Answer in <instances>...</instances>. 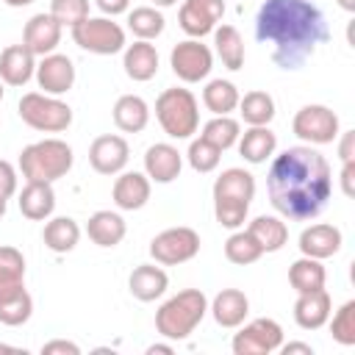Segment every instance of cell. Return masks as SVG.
I'll return each instance as SVG.
<instances>
[{"mask_svg":"<svg viewBox=\"0 0 355 355\" xmlns=\"http://www.w3.org/2000/svg\"><path fill=\"white\" fill-rule=\"evenodd\" d=\"M266 191L275 211L286 219H313L324 211L333 191L327 158L311 144H297L272 158Z\"/></svg>","mask_w":355,"mask_h":355,"instance_id":"1","label":"cell"},{"mask_svg":"<svg viewBox=\"0 0 355 355\" xmlns=\"http://www.w3.org/2000/svg\"><path fill=\"white\" fill-rule=\"evenodd\" d=\"M258 42L272 44L280 69H300L330 39L322 8L311 0H266L255 17Z\"/></svg>","mask_w":355,"mask_h":355,"instance_id":"2","label":"cell"},{"mask_svg":"<svg viewBox=\"0 0 355 355\" xmlns=\"http://www.w3.org/2000/svg\"><path fill=\"white\" fill-rule=\"evenodd\" d=\"M208 313V297L200 288H183L155 311V330L169 341H183Z\"/></svg>","mask_w":355,"mask_h":355,"instance_id":"3","label":"cell"},{"mask_svg":"<svg viewBox=\"0 0 355 355\" xmlns=\"http://www.w3.org/2000/svg\"><path fill=\"white\" fill-rule=\"evenodd\" d=\"M72 147L61 139H42L28 144L19 153V172L25 180H44L53 183L58 178H64L72 169Z\"/></svg>","mask_w":355,"mask_h":355,"instance_id":"4","label":"cell"},{"mask_svg":"<svg viewBox=\"0 0 355 355\" xmlns=\"http://www.w3.org/2000/svg\"><path fill=\"white\" fill-rule=\"evenodd\" d=\"M155 119L169 139H191L200 128L197 97L189 89H164L155 100Z\"/></svg>","mask_w":355,"mask_h":355,"instance_id":"5","label":"cell"},{"mask_svg":"<svg viewBox=\"0 0 355 355\" xmlns=\"http://www.w3.org/2000/svg\"><path fill=\"white\" fill-rule=\"evenodd\" d=\"M19 119L33 128V130H42V133H61L72 125V108L53 97V94H44V92H28L19 97Z\"/></svg>","mask_w":355,"mask_h":355,"instance_id":"6","label":"cell"},{"mask_svg":"<svg viewBox=\"0 0 355 355\" xmlns=\"http://www.w3.org/2000/svg\"><path fill=\"white\" fill-rule=\"evenodd\" d=\"M72 42L94 55H114L125 50V31L108 17H86L72 25Z\"/></svg>","mask_w":355,"mask_h":355,"instance_id":"7","label":"cell"},{"mask_svg":"<svg viewBox=\"0 0 355 355\" xmlns=\"http://www.w3.org/2000/svg\"><path fill=\"white\" fill-rule=\"evenodd\" d=\"M291 130L297 139H302L308 144H330L333 139H338V116L333 108L311 103L294 114Z\"/></svg>","mask_w":355,"mask_h":355,"instance_id":"8","label":"cell"},{"mask_svg":"<svg viewBox=\"0 0 355 355\" xmlns=\"http://www.w3.org/2000/svg\"><path fill=\"white\" fill-rule=\"evenodd\" d=\"M200 252V236L191 227H166L150 241V255L155 263L178 266Z\"/></svg>","mask_w":355,"mask_h":355,"instance_id":"9","label":"cell"},{"mask_svg":"<svg viewBox=\"0 0 355 355\" xmlns=\"http://www.w3.org/2000/svg\"><path fill=\"white\" fill-rule=\"evenodd\" d=\"M169 67H172V72L183 83H200L214 69V53L200 39H186V42H180V44L172 47Z\"/></svg>","mask_w":355,"mask_h":355,"instance_id":"10","label":"cell"},{"mask_svg":"<svg viewBox=\"0 0 355 355\" xmlns=\"http://www.w3.org/2000/svg\"><path fill=\"white\" fill-rule=\"evenodd\" d=\"M283 344V327L275 319H252L233 336V352L236 355H269L280 349Z\"/></svg>","mask_w":355,"mask_h":355,"instance_id":"11","label":"cell"},{"mask_svg":"<svg viewBox=\"0 0 355 355\" xmlns=\"http://www.w3.org/2000/svg\"><path fill=\"white\" fill-rule=\"evenodd\" d=\"M222 14H225V0H183L178 11V22L183 33H189L191 39H202L216 28Z\"/></svg>","mask_w":355,"mask_h":355,"instance_id":"12","label":"cell"},{"mask_svg":"<svg viewBox=\"0 0 355 355\" xmlns=\"http://www.w3.org/2000/svg\"><path fill=\"white\" fill-rule=\"evenodd\" d=\"M130 158V147L122 136L116 133H105V136H97L89 147V164L94 172L100 175H119L125 169Z\"/></svg>","mask_w":355,"mask_h":355,"instance_id":"13","label":"cell"},{"mask_svg":"<svg viewBox=\"0 0 355 355\" xmlns=\"http://www.w3.org/2000/svg\"><path fill=\"white\" fill-rule=\"evenodd\" d=\"M36 83L39 89H44V94H67L75 83V64L69 55L61 53H50L42 55V61L36 64Z\"/></svg>","mask_w":355,"mask_h":355,"instance_id":"14","label":"cell"},{"mask_svg":"<svg viewBox=\"0 0 355 355\" xmlns=\"http://www.w3.org/2000/svg\"><path fill=\"white\" fill-rule=\"evenodd\" d=\"M61 42V25L55 22L53 14H33L28 22H25V31H22V44L33 53V55H50L55 53Z\"/></svg>","mask_w":355,"mask_h":355,"instance_id":"15","label":"cell"},{"mask_svg":"<svg viewBox=\"0 0 355 355\" xmlns=\"http://www.w3.org/2000/svg\"><path fill=\"white\" fill-rule=\"evenodd\" d=\"M341 230L336 225H324V222H316L311 227H305L300 233V252L308 255V258H333L338 250H341Z\"/></svg>","mask_w":355,"mask_h":355,"instance_id":"16","label":"cell"},{"mask_svg":"<svg viewBox=\"0 0 355 355\" xmlns=\"http://www.w3.org/2000/svg\"><path fill=\"white\" fill-rule=\"evenodd\" d=\"M183 169V155L178 153V147L158 141L153 147H147L144 153V172L150 180L155 183H172Z\"/></svg>","mask_w":355,"mask_h":355,"instance_id":"17","label":"cell"},{"mask_svg":"<svg viewBox=\"0 0 355 355\" xmlns=\"http://www.w3.org/2000/svg\"><path fill=\"white\" fill-rule=\"evenodd\" d=\"M36 75V55L25 44H8L0 53V80L8 86H25Z\"/></svg>","mask_w":355,"mask_h":355,"instance_id":"18","label":"cell"},{"mask_svg":"<svg viewBox=\"0 0 355 355\" xmlns=\"http://www.w3.org/2000/svg\"><path fill=\"white\" fill-rule=\"evenodd\" d=\"M330 311H333L330 294L324 288H316V291H308V294L297 297V302H294V322L302 330H319L322 324H327Z\"/></svg>","mask_w":355,"mask_h":355,"instance_id":"19","label":"cell"},{"mask_svg":"<svg viewBox=\"0 0 355 355\" xmlns=\"http://www.w3.org/2000/svg\"><path fill=\"white\" fill-rule=\"evenodd\" d=\"M19 211H22V216L31 219V222L50 219V214L55 211V191H53V183L28 180L25 189L19 191Z\"/></svg>","mask_w":355,"mask_h":355,"instance_id":"20","label":"cell"},{"mask_svg":"<svg viewBox=\"0 0 355 355\" xmlns=\"http://www.w3.org/2000/svg\"><path fill=\"white\" fill-rule=\"evenodd\" d=\"M114 205L122 211H139L150 200V178L141 172H122L114 183Z\"/></svg>","mask_w":355,"mask_h":355,"instance_id":"21","label":"cell"},{"mask_svg":"<svg viewBox=\"0 0 355 355\" xmlns=\"http://www.w3.org/2000/svg\"><path fill=\"white\" fill-rule=\"evenodd\" d=\"M211 313L219 327H239L250 313V300L239 288H222L211 302Z\"/></svg>","mask_w":355,"mask_h":355,"instance_id":"22","label":"cell"},{"mask_svg":"<svg viewBox=\"0 0 355 355\" xmlns=\"http://www.w3.org/2000/svg\"><path fill=\"white\" fill-rule=\"evenodd\" d=\"M122 67H125V75L130 80H139V83L153 80L155 72H158V53H155V47L150 42L139 39V42H133V44L125 47Z\"/></svg>","mask_w":355,"mask_h":355,"instance_id":"23","label":"cell"},{"mask_svg":"<svg viewBox=\"0 0 355 355\" xmlns=\"http://www.w3.org/2000/svg\"><path fill=\"white\" fill-rule=\"evenodd\" d=\"M166 286H169V277H166V272H164L161 266H155V263H139V266L130 272V277H128L130 294H133L136 300H141V302L158 300V297L166 291Z\"/></svg>","mask_w":355,"mask_h":355,"instance_id":"24","label":"cell"},{"mask_svg":"<svg viewBox=\"0 0 355 355\" xmlns=\"http://www.w3.org/2000/svg\"><path fill=\"white\" fill-rule=\"evenodd\" d=\"M239 153L244 161L250 164H263L266 158L275 155L277 147V136L269 130V125H250L241 136H239Z\"/></svg>","mask_w":355,"mask_h":355,"instance_id":"25","label":"cell"},{"mask_svg":"<svg viewBox=\"0 0 355 355\" xmlns=\"http://www.w3.org/2000/svg\"><path fill=\"white\" fill-rule=\"evenodd\" d=\"M222 197V200H239V202H252L255 197V178L241 169V166H230L225 169L216 180H214V200Z\"/></svg>","mask_w":355,"mask_h":355,"instance_id":"26","label":"cell"},{"mask_svg":"<svg viewBox=\"0 0 355 355\" xmlns=\"http://www.w3.org/2000/svg\"><path fill=\"white\" fill-rule=\"evenodd\" d=\"M86 233L97 247H116L125 239L128 227L116 211H94L86 222Z\"/></svg>","mask_w":355,"mask_h":355,"instance_id":"27","label":"cell"},{"mask_svg":"<svg viewBox=\"0 0 355 355\" xmlns=\"http://www.w3.org/2000/svg\"><path fill=\"white\" fill-rule=\"evenodd\" d=\"M150 122V105L139 94H122L114 103V125L122 133H139Z\"/></svg>","mask_w":355,"mask_h":355,"instance_id":"28","label":"cell"},{"mask_svg":"<svg viewBox=\"0 0 355 355\" xmlns=\"http://www.w3.org/2000/svg\"><path fill=\"white\" fill-rule=\"evenodd\" d=\"M25 291V258L17 247H0V300Z\"/></svg>","mask_w":355,"mask_h":355,"instance_id":"29","label":"cell"},{"mask_svg":"<svg viewBox=\"0 0 355 355\" xmlns=\"http://www.w3.org/2000/svg\"><path fill=\"white\" fill-rule=\"evenodd\" d=\"M247 233L258 241V247H261L263 252H277V250H283L286 241H288V227H286V222H283L280 216H266V214H261V216H255V219L250 222Z\"/></svg>","mask_w":355,"mask_h":355,"instance_id":"30","label":"cell"},{"mask_svg":"<svg viewBox=\"0 0 355 355\" xmlns=\"http://www.w3.org/2000/svg\"><path fill=\"white\" fill-rule=\"evenodd\" d=\"M42 241L53 252H69L80 241V227L72 216H53L42 230Z\"/></svg>","mask_w":355,"mask_h":355,"instance_id":"31","label":"cell"},{"mask_svg":"<svg viewBox=\"0 0 355 355\" xmlns=\"http://www.w3.org/2000/svg\"><path fill=\"white\" fill-rule=\"evenodd\" d=\"M324 280H327V272L322 266L319 258H297L291 266H288V283L297 294H308V291H316V288H324Z\"/></svg>","mask_w":355,"mask_h":355,"instance_id":"32","label":"cell"},{"mask_svg":"<svg viewBox=\"0 0 355 355\" xmlns=\"http://www.w3.org/2000/svg\"><path fill=\"white\" fill-rule=\"evenodd\" d=\"M214 44H216V55L222 58V64L230 72L241 69V64H244V39L233 25L214 28Z\"/></svg>","mask_w":355,"mask_h":355,"instance_id":"33","label":"cell"},{"mask_svg":"<svg viewBox=\"0 0 355 355\" xmlns=\"http://www.w3.org/2000/svg\"><path fill=\"white\" fill-rule=\"evenodd\" d=\"M202 103L214 116H225V114L239 108V89L230 80H222V78L208 80L205 89H202Z\"/></svg>","mask_w":355,"mask_h":355,"instance_id":"34","label":"cell"},{"mask_svg":"<svg viewBox=\"0 0 355 355\" xmlns=\"http://www.w3.org/2000/svg\"><path fill=\"white\" fill-rule=\"evenodd\" d=\"M239 111H241V119L247 125H269L275 119V100L269 92H247L244 97H239Z\"/></svg>","mask_w":355,"mask_h":355,"instance_id":"35","label":"cell"},{"mask_svg":"<svg viewBox=\"0 0 355 355\" xmlns=\"http://www.w3.org/2000/svg\"><path fill=\"white\" fill-rule=\"evenodd\" d=\"M164 25H166V19H164V14H161L155 6H139V8H133V11L128 14V28H130V33H133L136 39H144V42L161 36V33H164Z\"/></svg>","mask_w":355,"mask_h":355,"instance_id":"36","label":"cell"},{"mask_svg":"<svg viewBox=\"0 0 355 355\" xmlns=\"http://www.w3.org/2000/svg\"><path fill=\"white\" fill-rule=\"evenodd\" d=\"M205 141H211L214 147H219V150H230L236 141H239V136H241V128H239V122L230 116V114H225V116H214V119H208L205 125H202V133H200Z\"/></svg>","mask_w":355,"mask_h":355,"instance_id":"37","label":"cell"},{"mask_svg":"<svg viewBox=\"0 0 355 355\" xmlns=\"http://www.w3.org/2000/svg\"><path fill=\"white\" fill-rule=\"evenodd\" d=\"M263 255V250L258 247V241L247 233V230H239L233 236H227L225 241V258L236 266H247V263H255L258 258Z\"/></svg>","mask_w":355,"mask_h":355,"instance_id":"38","label":"cell"},{"mask_svg":"<svg viewBox=\"0 0 355 355\" xmlns=\"http://www.w3.org/2000/svg\"><path fill=\"white\" fill-rule=\"evenodd\" d=\"M33 313V300L28 291H19L8 300H0V322L8 324V327H19L31 319Z\"/></svg>","mask_w":355,"mask_h":355,"instance_id":"39","label":"cell"},{"mask_svg":"<svg viewBox=\"0 0 355 355\" xmlns=\"http://www.w3.org/2000/svg\"><path fill=\"white\" fill-rule=\"evenodd\" d=\"M186 158H189V164H191V169H194V172H202V175H205V172H214V169L219 166L222 150H219V147H214L211 141H205V139L200 136V139H191Z\"/></svg>","mask_w":355,"mask_h":355,"instance_id":"40","label":"cell"},{"mask_svg":"<svg viewBox=\"0 0 355 355\" xmlns=\"http://www.w3.org/2000/svg\"><path fill=\"white\" fill-rule=\"evenodd\" d=\"M330 336L341 347H352L355 344V300H347L336 311V316L330 322Z\"/></svg>","mask_w":355,"mask_h":355,"instance_id":"41","label":"cell"},{"mask_svg":"<svg viewBox=\"0 0 355 355\" xmlns=\"http://www.w3.org/2000/svg\"><path fill=\"white\" fill-rule=\"evenodd\" d=\"M247 211H250L247 202H239V200H222V197L214 200V216H216V222H219L222 227H230V230L241 227L244 219H247Z\"/></svg>","mask_w":355,"mask_h":355,"instance_id":"42","label":"cell"},{"mask_svg":"<svg viewBox=\"0 0 355 355\" xmlns=\"http://www.w3.org/2000/svg\"><path fill=\"white\" fill-rule=\"evenodd\" d=\"M50 14L55 17V22L64 25H78L80 19L89 17V0H50Z\"/></svg>","mask_w":355,"mask_h":355,"instance_id":"43","label":"cell"},{"mask_svg":"<svg viewBox=\"0 0 355 355\" xmlns=\"http://www.w3.org/2000/svg\"><path fill=\"white\" fill-rule=\"evenodd\" d=\"M14 191H17V169L0 158V197L8 200Z\"/></svg>","mask_w":355,"mask_h":355,"instance_id":"44","label":"cell"},{"mask_svg":"<svg viewBox=\"0 0 355 355\" xmlns=\"http://www.w3.org/2000/svg\"><path fill=\"white\" fill-rule=\"evenodd\" d=\"M42 352L44 355H55V352H64V355H80V347L67 341V338H53L47 344H42Z\"/></svg>","mask_w":355,"mask_h":355,"instance_id":"45","label":"cell"},{"mask_svg":"<svg viewBox=\"0 0 355 355\" xmlns=\"http://www.w3.org/2000/svg\"><path fill=\"white\" fill-rule=\"evenodd\" d=\"M338 155H341V164H344V161H355V130H344V133H341Z\"/></svg>","mask_w":355,"mask_h":355,"instance_id":"46","label":"cell"},{"mask_svg":"<svg viewBox=\"0 0 355 355\" xmlns=\"http://www.w3.org/2000/svg\"><path fill=\"white\" fill-rule=\"evenodd\" d=\"M341 191L347 197L355 194V161H344V166H341Z\"/></svg>","mask_w":355,"mask_h":355,"instance_id":"47","label":"cell"},{"mask_svg":"<svg viewBox=\"0 0 355 355\" xmlns=\"http://www.w3.org/2000/svg\"><path fill=\"white\" fill-rule=\"evenodd\" d=\"M94 3H97V8H100L105 17L125 14V11H128V6H130V0H94Z\"/></svg>","mask_w":355,"mask_h":355,"instance_id":"48","label":"cell"},{"mask_svg":"<svg viewBox=\"0 0 355 355\" xmlns=\"http://www.w3.org/2000/svg\"><path fill=\"white\" fill-rule=\"evenodd\" d=\"M283 355H291V352H305V355H313V347L305 344V341H288V344H280Z\"/></svg>","mask_w":355,"mask_h":355,"instance_id":"49","label":"cell"},{"mask_svg":"<svg viewBox=\"0 0 355 355\" xmlns=\"http://www.w3.org/2000/svg\"><path fill=\"white\" fill-rule=\"evenodd\" d=\"M147 352H150V355H155V352L169 355V352H172V344H153V347H147Z\"/></svg>","mask_w":355,"mask_h":355,"instance_id":"50","label":"cell"},{"mask_svg":"<svg viewBox=\"0 0 355 355\" xmlns=\"http://www.w3.org/2000/svg\"><path fill=\"white\" fill-rule=\"evenodd\" d=\"M336 3H338V6L344 8V11H349V14L355 11V0H336Z\"/></svg>","mask_w":355,"mask_h":355,"instance_id":"51","label":"cell"},{"mask_svg":"<svg viewBox=\"0 0 355 355\" xmlns=\"http://www.w3.org/2000/svg\"><path fill=\"white\" fill-rule=\"evenodd\" d=\"M33 0H6V6H11V8H22V6H31Z\"/></svg>","mask_w":355,"mask_h":355,"instance_id":"52","label":"cell"},{"mask_svg":"<svg viewBox=\"0 0 355 355\" xmlns=\"http://www.w3.org/2000/svg\"><path fill=\"white\" fill-rule=\"evenodd\" d=\"M178 0H153V6H158V8H169V6H175Z\"/></svg>","mask_w":355,"mask_h":355,"instance_id":"53","label":"cell"},{"mask_svg":"<svg viewBox=\"0 0 355 355\" xmlns=\"http://www.w3.org/2000/svg\"><path fill=\"white\" fill-rule=\"evenodd\" d=\"M0 352H14V347H8V344H0Z\"/></svg>","mask_w":355,"mask_h":355,"instance_id":"54","label":"cell"},{"mask_svg":"<svg viewBox=\"0 0 355 355\" xmlns=\"http://www.w3.org/2000/svg\"><path fill=\"white\" fill-rule=\"evenodd\" d=\"M6 214V197H0V216Z\"/></svg>","mask_w":355,"mask_h":355,"instance_id":"55","label":"cell"},{"mask_svg":"<svg viewBox=\"0 0 355 355\" xmlns=\"http://www.w3.org/2000/svg\"><path fill=\"white\" fill-rule=\"evenodd\" d=\"M0 100H3V80H0Z\"/></svg>","mask_w":355,"mask_h":355,"instance_id":"56","label":"cell"}]
</instances>
